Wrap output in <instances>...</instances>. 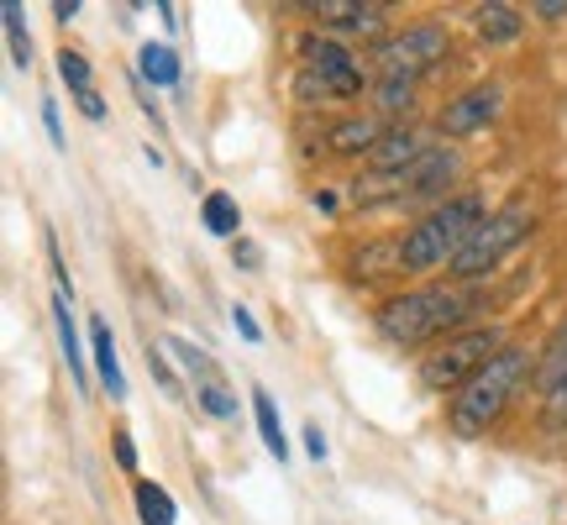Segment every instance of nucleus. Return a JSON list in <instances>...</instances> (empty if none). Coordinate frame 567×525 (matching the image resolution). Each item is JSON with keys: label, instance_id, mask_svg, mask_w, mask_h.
I'll list each match as a JSON object with an SVG mask.
<instances>
[{"label": "nucleus", "instance_id": "nucleus-1", "mask_svg": "<svg viewBox=\"0 0 567 525\" xmlns=\"http://www.w3.org/2000/svg\"><path fill=\"white\" fill-rule=\"evenodd\" d=\"M526 379H530V352L505 342L499 358H494L484 373H473V379L446 400V425H452V436H463V442L488 436L494 425L505 421V410L515 404V394L526 389Z\"/></svg>", "mask_w": 567, "mask_h": 525}, {"label": "nucleus", "instance_id": "nucleus-2", "mask_svg": "<svg viewBox=\"0 0 567 525\" xmlns=\"http://www.w3.org/2000/svg\"><path fill=\"white\" fill-rule=\"evenodd\" d=\"M494 216L484 205V195H452L436 210H425L421 222L400 237V262L405 274H431V268H452L467 253V243L484 231V222Z\"/></svg>", "mask_w": 567, "mask_h": 525}, {"label": "nucleus", "instance_id": "nucleus-3", "mask_svg": "<svg viewBox=\"0 0 567 525\" xmlns=\"http://www.w3.org/2000/svg\"><path fill=\"white\" fill-rule=\"evenodd\" d=\"M467 295L463 289H446V284H421V289H405L394 300L379 305V331H384L394 347H431L457 337V326L467 321Z\"/></svg>", "mask_w": 567, "mask_h": 525}, {"label": "nucleus", "instance_id": "nucleus-4", "mask_svg": "<svg viewBox=\"0 0 567 525\" xmlns=\"http://www.w3.org/2000/svg\"><path fill=\"white\" fill-rule=\"evenodd\" d=\"M499 347H505V337H499L494 326L457 331V337L436 342V352H425L421 358V384L436 389V394H457L473 373H484V368L499 358Z\"/></svg>", "mask_w": 567, "mask_h": 525}, {"label": "nucleus", "instance_id": "nucleus-5", "mask_svg": "<svg viewBox=\"0 0 567 525\" xmlns=\"http://www.w3.org/2000/svg\"><path fill=\"white\" fill-rule=\"evenodd\" d=\"M530 231H536V210H530L526 200H509V205H499L494 216L484 222V231L467 243V253L457 262H452V279H463V284H473V279H488L499 262L515 253V247L526 243Z\"/></svg>", "mask_w": 567, "mask_h": 525}, {"label": "nucleus", "instance_id": "nucleus-6", "mask_svg": "<svg viewBox=\"0 0 567 525\" xmlns=\"http://www.w3.org/2000/svg\"><path fill=\"white\" fill-rule=\"evenodd\" d=\"M446 59H452V32L442 21H415V27H405V32H394V38L373 48L379 74H394V80H425Z\"/></svg>", "mask_w": 567, "mask_h": 525}, {"label": "nucleus", "instance_id": "nucleus-7", "mask_svg": "<svg viewBox=\"0 0 567 525\" xmlns=\"http://www.w3.org/2000/svg\"><path fill=\"white\" fill-rule=\"evenodd\" d=\"M300 59H305V69L337 95V101L363 95V80H368L363 63L352 59V48H342L337 38H300Z\"/></svg>", "mask_w": 567, "mask_h": 525}, {"label": "nucleus", "instance_id": "nucleus-8", "mask_svg": "<svg viewBox=\"0 0 567 525\" xmlns=\"http://www.w3.org/2000/svg\"><path fill=\"white\" fill-rule=\"evenodd\" d=\"M499 105H505V90H499V84H473V90H463V95H452V101L442 105L436 126H442V137H473V132H484V126L499 116Z\"/></svg>", "mask_w": 567, "mask_h": 525}, {"label": "nucleus", "instance_id": "nucleus-9", "mask_svg": "<svg viewBox=\"0 0 567 525\" xmlns=\"http://www.w3.org/2000/svg\"><path fill=\"white\" fill-rule=\"evenodd\" d=\"M536 384H542V421H547V431L563 436L567 431V326L551 337L547 358L536 368Z\"/></svg>", "mask_w": 567, "mask_h": 525}, {"label": "nucleus", "instance_id": "nucleus-10", "mask_svg": "<svg viewBox=\"0 0 567 525\" xmlns=\"http://www.w3.org/2000/svg\"><path fill=\"white\" fill-rule=\"evenodd\" d=\"M310 17L331 27V32H347V38H373L384 32V6H358V0H316L305 6Z\"/></svg>", "mask_w": 567, "mask_h": 525}, {"label": "nucleus", "instance_id": "nucleus-11", "mask_svg": "<svg viewBox=\"0 0 567 525\" xmlns=\"http://www.w3.org/2000/svg\"><path fill=\"white\" fill-rule=\"evenodd\" d=\"M457 174H463V153H457V147H431L415 168H405V195L410 200L436 195V189H446Z\"/></svg>", "mask_w": 567, "mask_h": 525}, {"label": "nucleus", "instance_id": "nucleus-12", "mask_svg": "<svg viewBox=\"0 0 567 525\" xmlns=\"http://www.w3.org/2000/svg\"><path fill=\"white\" fill-rule=\"evenodd\" d=\"M425 153H431V147H425L410 126H394V132H384V142L368 153V168H373V174H405V168H415Z\"/></svg>", "mask_w": 567, "mask_h": 525}, {"label": "nucleus", "instance_id": "nucleus-13", "mask_svg": "<svg viewBox=\"0 0 567 525\" xmlns=\"http://www.w3.org/2000/svg\"><path fill=\"white\" fill-rule=\"evenodd\" d=\"M90 358H95V373H101V384L111 400H126V373H122V358H116V331L105 316L90 321Z\"/></svg>", "mask_w": 567, "mask_h": 525}, {"label": "nucleus", "instance_id": "nucleus-14", "mask_svg": "<svg viewBox=\"0 0 567 525\" xmlns=\"http://www.w3.org/2000/svg\"><path fill=\"white\" fill-rule=\"evenodd\" d=\"M53 326H59L63 363H69V373H74V384H80V394H84V389H90V352L80 347V331H74V310H69V295H63V289H53Z\"/></svg>", "mask_w": 567, "mask_h": 525}, {"label": "nucleus", "instance_id": "nucleus-15", "mask_svg": "<svg viewBox=\"0 0 567 525\" xmlns=\"http://www.w3.org/2000/svg\"><path fill=\"white\" fill-rule=\"evenodd\" d=\"M379 142H384L379 116H347V122L331 126V153H342V158H368Z\"/></svg>", "mask_w": 567, "mask_h": 525}, {"label": "nucleus", "instance_id": "nucleus-16", "mask_svg": "<svg viewBox=\"0 0 567 525\" xmlns=\"http://www.w3.org/2000/svg\"><path fill=\"white\" fill-rule=\"evenodd\" d=\"M200 226L210 237H221V243H237V237H243V205H237V195L210 189L200 200Z\"/></svg>", "mask_w": 567, "mask_h": 525}, {"label": "nucleus", "instance_id": "nucleus-17", "mask_svg": "<svg viewBox=\"0 0 567 525\" xmlns=\"http://www.w3.org/2000/svg\"><path fill=\"white\" fill-rule=\"evenodd\" d=\"M137 74L153 84V90H174V84H179V74H184V63L174 59V48H168V42H142Z\"/></svg>", "mask_w": 567, "mask_h": 525}, {"label": "nucleus", "instance_id": "nucleus-18", "mask_svg": "<svg viewBox=\"0 0 567 525\" xmlns=\"http://www.w3.org/2000/svg\"><path fill=\"white\" fill-rule=\"evenodd\" d=\"M252 415H258V436H264L268 457H274V463H289V436H284L279 404H274L268 389H252Z\"/></svg>", "mask_w": 567, "mask_h": 525}, {"label": "nucleus", "instance_id": "nucleus-19", "mask_svg": "<svg viewBox=\"0 0 567 525\" xmlns=\"http://www.w3.org/2000/svg\"><path fill=\"white\" fill-rule=\"evenodd\" d=\"M132 500H137V521L142 525H174L179 521V505H174V494L153 478H137L132 484Z\"/></svg>", "mask_w": 567, "mask_h": 525}, {"label": "nucleus", "instance_id": "nucleus-20", "mask_svg": "<svg viewBox=\"0 0 567 525\" xmlns=\"http://www.w3.org/2000/svg\"><path fill=\"white\" fill-rule=\"evenodd\" d=\"M352 200L358 205H389V200H405V174H358L352 179Z\"/></svg>", "mask_w": 567, "mask_h": 525}, {"label": "nucleus", "instance_id": "nucleus-21", "mask_svg": "<svg viewBox=\"0 0 567 525\" xmlns=\"http://www.w3.org/2000/svg\"><path fill=\"white\" fill-rule=\"evenodd\" d=\"M520 27H526V17L515 11V6H484L478 11V38L484 42H509V38H520Z\"/></svg>", "mask_w": 567, "mask_h": 525}, {"label": "nucleus", "instance_id": "nucleus-22", "mask_svg": "<svg viewBox=\"0 0 567 525\" xmlns=\"http://www.w3.org/2000/svg\"><path fill=\"white\" fill-rule=\"evenodd\" d=\"M27 11H21V0H6L0 6V21H6V42H11V63L17 69H32V32H27Z\"/></svg>", "mask_w": 567, "mask_h": 525}, {"label": "nucleus", "instance_id": "nucleus-23", "mask_svg": "<svg viewBox=\"0 0 567 525\" xmlns=\"http://www.w3.org/2000/svg\"><path fill=\"white\" fill-rule=\"evenodd\" d=\"M163 352H174V363L195 379V389L216 379V363H210V358H205V347H195L189 337H168V342H163Z\"/></svg>", "mask_w": 567, "mask_h": 525}, {"label": "nucleus", "instance_id": "nucleus-24", "mask_svg": "<svg viewBox=\"0 0 567 525\" xmlns=\"http://www.w3.org/2000/svg\"><path fill=\"white\" fill-rule=\"evenodd\" d=\"M59 80L69 84L74 95L95 90V69H90V59H84L80 48H63V53H59Z\"/></svg>", "mask_w": 567, "mask_h": 525}, {"label": "nucleus", "instance_id": "nucleus-25", "mask_svg": "<svg viewBox=\"0 0 567 525\" xmlns=\"http://www.w3.org/2000/svg\"><path fill=\"white\" fill-rule=\"evenodd\" d=\"M195 400H200L205 415H216V421H237V394L221 384V379H210V384L195 389Z\"/></svg>", "mask_w": 567, "mask_h": 525}, {"label": "nucleus", "instance_id": "nucleus-26", "mask_svg": "<svg viewBox=\"0 0 567 525\" xmlns=\"http://www.w3.org/2000/svg\"><path fill=\"white\" fill-rule=\"evenodd\" d=\"M410 105H415V80H394V74H384V80H379V111L400 116V111H410Z\"/></svg>", "mask_w": 567, "mask_h": 525}, {"label": "nucleus", "instance_id": "nucleus-27", "mask_svg": "<svg viewBox=\"0 0 567 525\" xmlns=\"http://www.w3.org/2000/svg\"><path fill=\"white\" fill-rule=\"evenodd\" d=\"M231 262H237L243 274H258V268H264V247L252 243V237H237V243H231Z\"/></svg>", "mask_w": 567, "mask_h": 525}, {"label": "nucleus", "instance_id": "nucleus-28", "mask_svg": "<svg viewBox=\"0 0 567 525\" xmlns=\"http://www.w3.org/2000/svg\"><path fill=\"white\" fill-rule=\"evenodd\" d=\"M231 326H237V337H243L247 347L264 342V326L252 321V310H247V305H231Z\"/></svg>", "mask_w": 567, "mask_h": 525}, {"label": "nucleus", "instance_id": "nucleus-29", "mask_svg": "<svg viewBox=\"0 0 567 525\" xmlns=\"http://www.w3.org/2000/svg\"><path fill=\"white\" fill-rule=\"evenodd\" d=\"M295 95H300L305 105H316V101H331V90H326V84L316 80V74H310V69H305L300 80H295Z\"/></svg>", "mask_w": 567, "mask_h": 525}, {"label": "nucleus", "instance_id": "nucleus-30", "mask_svg": "<svg viewBox=\"0 0 567 525\" xmlns=\"http://www.w3.org/2000/svg\"><path fill=\"white\" fill-rule=\"evenodd\" d=\"M42 126H48V142H53V147H69V137H63V122H59V105L53 101H42Z\"/></svg>", "mask_w": 567, "mask_h": 525}, {"label": "nucleus", "instance_id": "nucleus-31", "mask_svg": "<svg viewBox=\"0 0 567 525\" xmlns=\"http://www.w3.org/2000/svg\"><path fill=\"white\" fill-rule=\"evenodd\" d=\"M116 467H122V473H137V446H132V431H116Z\"/></svg>", "mask_w": 567, "mask_h": 525}, {"label": "nucleus", "instance_id": "nucleus-32", "mask_svg": "<svg viewBox=\"0 0 567 525\" xmlns=\"http://www.w3.org/2000/svg\"><path fill=\"white\" fill-rule=\"evenodd\" d=\"M74 105H80L84 122H105V101L95 95V90H84V95H74Z\"/></svg>", "mask_w": 567, "mask_h": 525}, {"label": "nucleus", "instance_id": "nucleus-33", "mask_svg": "<svg viewBox=\"0 0 567 525\" xmlns=\"http://www.w3.org/2000/svg\"><path fill=\"white\" fill-rule=\"evenodd\" d=\"M305 452H310L316 463H326V452H331V446H326V431H321V425H305Z\"/></svg>", "mask_w": 567, "mask_h": 525}, {"label": "nucleus", "instance_id": "nucleus-34", "mask_svg": "<svg viewBox=\"0 0 567 525\" xmlns=\"http://www.w3.org/2000/svg\"><path fill=\"white\" fill-rule=\"evenodd\" d=\"M147 368L163 379V389H168V394H179V379H174V368L163 363V352H147Z\"/></svg>", "mask_w": 567, "mask_h": 525}, {"label": "nucleus", "instance_id": "nucleus-35", "mask_svg": "<svg viewBox=\"0 0 567 525\" xmlns=\"http://www.w3.org/2000/svg\"><path fill=\"white\" fill-rule=\"evenodd\" d=\"M530 17H542V21H563V17H567V0H536V6H530Z\"/></svg>", "mask_w": 567, "mask_h": 525}, {"label": "nucleus", "instance_id": "nucleus-36", "mask_svg": "<svg viewBox=\"0 0 567 525\" xmlns=\"http://www.w3.org/2000/svg\"><path fill=\"white\" fill-rule=\"evenodd\" d=\"M53 17H59V21H74V17H80V0H53Z\"/></svg>", "mask_w": 567, "mask_h": 525}, {"label": "nucleus", "instance_id": "nucleus-37", "mask_svg": "<svg viewBox=\"0 0 567 525\" xmlns=\"http://www.w3.org/2000/svg\"><path fill=\"white\" fill-rule=\"evenodd\" d=\"M158 17H163V27H168V32H174V27H179V11H174V6H168V0H163V6H158Z\"/></svg>", "mask_w": 567, "mask_h": 525}]
</instances>
